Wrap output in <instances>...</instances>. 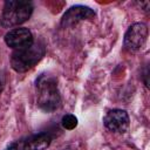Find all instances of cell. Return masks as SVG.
<instances>
[{
	"instance_id": "cell-5",
	"label": "cell",
	"mask_w": 150,
	"mask_h": 150,
	"mask_svg": "<svg viewBox=\"0 0 150 150\" xmlns=\"http://www.w3.org/2000/svg\"><path fill=\"white\" fill-rule=\"evenodd\" d=\"M148 39V27L143 22L131 25L124 35V47L130 52L142 49Z\"/></svg>"
},
{
	"instance_id": "cell-7",
	"label": "cell",
	"mask_w": 150,
	"mask_h": 150,
	"mask_svg": "<svg viewBox=\"0 0 150 150\" xmlns=\"http://www.w3.org/2000/svg\"><path fill=\"white\" fill-rule=\"evenodd\" d=\"M103 123L105 128L112 132L123 134L128 130L130 120L125 110L122 109H111L103 117Z\"/></svg>"
},
{
	"instance_id": "cell-6",
	"label": "cell",
	"mask_w": 150,
	"mask_h": 150,
	"mask_svg": "<svg viewBox=\"0 0 150 150\" xmlns=\"http://www.w3.org/2000/svg\"><path fill=\"white\" fill-rule=\"evenodd\" d=\"M5 42L8 47L13 48L14 50H19L30 47L34 43V38L28 28H13L6 33Z\"/></svg>"
},
{
	"instance_id": "cell-1",
	"label": "cell",
	"mask_w": 150,
	"mask_h": 150,
	"mask_svg": "<svg viewBox=\"0 0 150 150\" xmlns=\"http://www.w3.org/2000/svg\"><path fill=\"white\" fill-rule=\"evenodd\" d=\"M36 102L39 108L46 112L55 111L60 107L61 96L57 82L52 75L42 74L36 80Z\"/></svg>"
},
{
	"instance_id": "cell-3",
	"label": "cell",
	"mask_w": 150,
	"mask_h": 150,
	"mask_svg": "<svg viewBox=\"0 0 150 150\" xmlns=\"http://www.w3.org/2000/svg\"><path fill=\"white\" fill-rule=\"evenodd\" d=\"M33 13V4L30 1L9 0L4 5L0 22L4 27H14L26 22Z\"/></svg>"
},
{
	"instance_id": "cell-9",
	"label": "cell",
	"mask_w": 150,
	"mask_h": 150,
	"mask_svg": "<svg viewBox=\"0 0 150 150\" xmlns=\"http://www.w3.org/2000/svg\"><path fill=\"white\" fill-rule=\"evenodd\" d=\"M61 124L64 129L67 130H73L74 128H76L77 125V117L73 114H66L62 116L61 120Z\"/></svg>"
},
{
	"instance_id": "cell-8",
	"label": "cell",
	"mask_w": 150,
	"mask_h": 150,
	"mask_svg": "<svg viewBox=\"0 0 150 150\" xmlns=\"http://www.w3.org/2000/svg\"><path fill=\"white\" fill-rule=\"evenodd\" d=\"M95 16V12L87 6H82V5H76V6H71L62 16L61 19V26L63 28L73 26L75 23H77L79 21L82 20H87V19H91Z\"/></svg>"
},
{
	"instance_id": "cell-10",
	"label": "cell",
	"mask_w": 150,
	"mask_h": 150,
	"mask_svg": "<svg viewBox=\"0 0 150 150\" xmlns=\"http://www.w3.org/2000/svg\"><path fill=\"white\" fill-rule=\"evenodd\" d=\"M5 84H6V81H5V76L2 74H0V93L4 90L5 88Z\"/></svg>"
},
{
	"instance_id": "cell-2",
	"label": "cell",
	"mask_w": 150,
	"mask_h": 150,
	"mask_svg": "<svg viewBox=\"0 0 150 150\" xmlns=\"http://www.w3.org/2000/svg\"><path fill=\"white\" fill-rule=\"evenodd\" d=\"M46 54V47L42 42H34L30 47L14 50L11 55V66L18 73H25L32 69Z\"/></svg>"
},
{
	"instance_id": "cell-4",
	"label": "cell",
	"mask_w": 150,
	"mask_h": 150,
	"mask_svg": "<svg viewBox=\"0 0 150 150\" xmlns=\"http://www.w3.org/2000/svg\"><path fill=\"white\" fill-rule=\"evenodd\" d=\"M50 142L52 136L49 132H39L13 142L5 150H45Z\"/></svg>"
},
{
	"instance_id": "cell-11",
	"label": "cell",
	"mask_w": 150,
	"mask_h": 150,
	"mask_svg": "<svg viewBox=\"0 0 150 150\" xmlns=\"http://www.w3.org/2000/svg\"><path fill=\"white\" fill-rule=\"evenodd\" d=\"M63 150H71V149H69V148H67V149H63Z\"/></svg>"
}]
</instances>
